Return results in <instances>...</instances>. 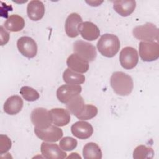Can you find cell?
I'll use <instances>...</instances> for the list:
<instances>
[{"mask_svg":"<svg viewBox=\"0 0 159 159\" xmlns=\"http://www.w3.org/2000/svg\"><path fill=\"white\" fill-rule=\"evenodd\" d=\"M110 83L114 91L120 96L130 94L134 88L131 76L122 71L113 73L110 79Z\"/></svg>","mask_w":159,"mask_h":159,"instance_id":"cell-1","label":"cell"},{"mask_svg":"<svg viewBox=\"0 0 159 159\" xmlns=\"http://www.w3.org/2000/svg\"><path fill=\"white\" fill-rule=\"evenodd\" d=\"M99 53L107 58H112L119 52L120 42L117 36L111 34L102 35L97 43Z\"/></svg>","mask_w":159,"mask_h":159,"instance_id":"cell-2","label":"cell"},{"mask_svg":"<svg viewBox=\"0 0 159 159\" xmlns=\"http://www.w3.org/2000/svg\"><path fill=\"white\" fill-rule=\"evenodd\" d=\"M132 34L134 37L143 42H154L158 40V29L150 22L135 27L132 30Z\"/></svg>","mask_w":159,"mask_h":159,"instance_id":"cell-3","label":"cell"},{"mask_svg":"<svg viewBox=\"0 0 159 159\" xmlns=\"http://www.w3.org/2000/svg\"><path fill=\"white\" fill-rule=\"evenodd\" d=\"M30 119L34 127L39 129H47L52 123V118L50 111L43 107L34 109L30 114Z\"/></svg>","mask_w":159,"mask_h":159,"instance_id":"cell-4","label":"cell"},{"mask_svg":"<svg viewBox=\"0 0 159 159\" xmlns=\"http://www.w3.org/2000/svg\"><path fill=\"white\" fill-rule=\"evenodd\" d=\"M73 52L88 62L94 61L97 56L95 47L83 40H77L73 43Z\"/></svg>","mask_w":159,"mask_h":159,"instance_id":"cell-5","label":"cell"},{"mask_svg":"<svg viewBox=\"0 0 159 159\" xmlns=\"http://www.w3.org/2000/svg\"><path fill=\"white\" fill-rule=\"evenodd\" d=\"M139 50V55L143 61H153L159 57V45L158 42H140Z\"/></svg>","mask_w":159,"mask_h":159,"instance_id":"cell-6","label":"cell"},{"mask_svg":"<svg viewBox=\"0 0 159 159\" xmlns=\"http://www.w3.org/2000/svg\"><path fill=\"white\" fill-rule=\"evenodd\" d=\"M119 61L121 66L126 70L134 68L139 61V55L135 48L125 47L119 54Z\"/></svg>","mask_w":159,"mask_h":159,"instance_id":"cell-7","label":"cell"},{"mask_svg":"<svg viewBox=\"0 0 159 159\" xmlns=\"http://www.w3.org/2000/svg\"><path fill=\"white\" fill-rule=\"evenodd\" d=\"M17 46L19 52L24 57L34 58L37 53V45L35 41L31 37L23 36L17 42Z\"/></svg>","mask_w":159,"mask_h":159,"instance_id":"cell-8","label":"cell"},{"mask_svg":"<svg viewBox=\"0 0 159 159\" xmlns=\"http://www.w3.org/2000/svg\"><path fill=\"white\" fill-rule=\"evenodd\" d=\"M35 135L41 140L48 142H56L63 137L62 130L53 125L45 129H39L34 127Z\"/></svg>","mask_w":159,"mask_h":159,"instance_id":"cell-9","label":"cell"},{"mask_svg":"<svg viewBox=\"0 0 159 159\" xmlns=\"http://www.w3.org/2000/svg\"><path fill=\"white\" fill-rule=\"evenodd\" d=\"M82 88L79 84H64L60 86L57 91L58 99L63 104H66L73 97L80 94Z\"/></svg>","mask_w":159,"mask_h":159,"instance_id":"cell-10","label":"cell"},{"mask_svg":"<svg viewBox=\"0 0 159 159\" xmlns=\"http://www.w3.org/2000/svg\"><path fill=\"white\" fill-rule=\"evenodd\" d=\"M40 151L42 155L47 159H63L66 157V153L55 143L43 142L41 144Z\"/></svg>","mask_w":159,"mask_h":159,"instance_id":"cell-11","label":"cell"},{"mask_svg":"<svg viewBox=\"0 0 159 159\" xmlns=\"http://www.w3.org/2000/svg\"><path fill=\"white\" fill-rule=\"evenodd\" d=\"M82 22V18L78 14L75 12L70 14L66 18L65 24L66 35L71 38L76 37L79 35V28Z\"/></svg>","mask_w":159,"mask_h":159,"instance_id":"cell-12","label":"cell"},{"mask_svg":"<svg viewBox=\"0 0 159 159\" xmlns=\"http://www.w3.org/2000/svg\"><path fill=\"white\" fill-rule=\"evenodd\" d=\"M72 134L81 140L89 138L93 133V126L85 121H78L74 123L71 127Z\"/></svg>","mask_w":159,"mask_h":159,"instance_id":"cell-13","label":"cell"},{"mask_svg":"<svg viewBox=\"0 0 159 159\" xmlns=\"http://www.w3.org/2000/svg\"><path fill=\"white\" fill-rule=\"evenodd\" d=\"M66 65L68 68L80 73H86L89 69L88 62L75 53L68 57Z\"/></svg>","mask_w":159,"mask_h":159,"instance_id":"cell-14","label":"cell"},{"mask_svg":"<svg viewBox=\"0 0 159 159\" xmlns=\"http://www.w3.org/2000/svg\"><path fill=\"white\" fill-rule=\"evenodd\" d=\"M81 37L87 40L93 41L97 39L100 35L98 27L94 23L89 21L82 22L79 28Z\"/></svg>","mask_w":159,"mask_h":159,"instance_id":"cell-15","label":"cell"},{"mask_svg":"<svg viewBox=\"0 0 159 159\" xmlns=\"http://www.w3.org/2000/svg\"><path fill=\"white\" fill-rule=\"evenodd\" d=\"M27 13L29 18L32 20H39L44 16L45 6L40 1H30L27 4Z\"/></svg>","mask_w":159,"mask_h":159,"instance_id":"cell-16","label":"cell"},{"mask_svg":"<svg viewBox=\"0 0 159 159\" xmlns=\"http://www.w3.org/2000/svg\"><path fill=\"white\" fill-rule=\"evenodd\" d=\"M52 123L58 127L66 125L70 121V112L63 108H53L50 111Z\"/></svg>","mask_w":159,"mask_h":159,"instance_id":"cell-17","label":"cell"},{"mask_svg":"<svg viewBox=\"0 0 159 159\" xmlns=\"http://www.w3.org/2000/svg\"><path fill=\"white\" fill-rule=\"evenodd\" d=\"M23 107V100L17 95L9 97L4 104V112L9 115H15L19 113Z\"/></svg>","mask_w":159,"mask_h":159,"instance_id":"cell-18","label":"cell"},{"mask_svg":"<svg viewBox=\"0 0 159 159\" xmlns=\"http://www.w3.org/2000/svg\"><path fill=\"white\" fill-rule=\"evenodd\" d=\"M112 2L114 9L123 17L130 15L136 7L135 1H114Z\"/></svg>","mask_w":159,"mask_h":159,"instance_id":"cell-19","label":"cell"},{"mask_svg":"<svg viewBox=\"0 0 159 159\" xmlns=\"http://www.w3.org/2000/svg\"><path fill=\"white\" fill-rule=\"evenodd\" d=\"M85 105L83 98L78 94L73 97L66 104V107L70 113L77 117L83 112Z\"/></svg>","mask_w":159,"mask_h":159,"instance_id":"cell-20","label":"cell"},{"mask_svg":"<svg viewBox=\"0 0 159 159\" xmlns=\"http://www.w3.org/2000/svg\"><path fill=\"white\" fill-rule=\"evenodd\" d=\"M4 27L10 32H19L25 26V20L17 14L11 15L4 22Z\"/></svg>","mask_w":159,"mask_h":159,"instance_id":"cell-21","label":"cell"},{"mask_svg":"<svg viewBox=\"0 0 159 159\" xmlns=\"http://www.w3.org/2000/svg\"><path fill=\"white\" fill-rule=\"evenodd\" d=\"M83 155L84 159H101L102 152L98 144L88 142L83 147Z\"/></svg>","mask_w":159,"mask_h":159,"instance_id":"cell-22","label":"cell"},{"mask_svg":"<svg viewBox=\"0 0 159 159\" xmlns=\"http://www.w3.org/2000/svg\"><path fill=\"white\" fill-rule=\"evenodd\" d=\"M63 81L71 84H80L85 81V77L83 75L75 72L70 68H66L63 73Z\"/></svg>","mask_w":159,"mask_h":159,"instance_id":"cell-23","label":"cell"},{"mask_svg":"<svg viewBox=\"0 0 159 159\" xmlns=\"http://www.w3.org/2000/svg\"><path fill=\"white\" fill-rule=\"evenodd\" d=\"M154 156L152 148L140 145L135 147L133 152V158L135 159H152Z\"/></svg>","mask_w":159,"mask_h":159,"instance_id":"cell-24","label":"cell"},{"mask_svg":"<svg viewBox=\"0 0 159 159\" xmlns=\"http://www.w3.org/2000/svg\"><path fill=\"white\" fill-rule=\"evenodd\" d=\"M20 94L25 100L30 102L35 101L40 97L39 93L35 89L27 86H23L20 88Z\"/></svg>","mask_w":159,"mask_h":159,"instance_id":"cell-25","label":"cell"},{"mask_svg":"<svg viewBox=\"0 0 159 159\" xmlns=\"http://www.w3.org/2000/svg\"><path fill=\"white\" fill-rule=\"evenodd\" d=\"M98 114V109L92 104H86L83 112L77 118L82 120H89L94 117Z\"/></svg>","mask_w":159,"mask_h":159,"instance_id":"cell-26","label":"cell"},{"mask_svg":"<svg viewBox=\"0 0 159 159\" xmlns=\"http://www.w3.org/2000/svg\"><path fill=\"white\" fill-rule=\"evenodd\" d=\"M77 145V140L71 137H65L62 138L59 143L60 148L65 151L73 150L76 147Z\"/></svg>","mask_w":159,"mask_h":159,"instance_id":"cell-27","label":"cell"},{"mask_svg":"<svg viewBox=\"0 0 159 159\" xmlns=\"http://www.w3.org/2000/svg\"><path fill=\"white\" fill-rule=\"evenodd\" d=\"M12 142L6 135H0V153L3 154L9 151L11 148Z\"/></svg>","mask_w":159,"mask_h":159,"instance_id":"cell-28","label":"cell"},{"mask_svg":"<svg viewBox=\"0 0 159 159\" xmlns=\"http://www.w3.org/2000/svg\"><path fill=\"white\" fill-rule=\"evenodd\" d=\"M1 30V45H4L6 44L9 40V33L5 30L2 26H1L0 27Z\"/></svg>","mask_w":159,"mask_h":159,"instance_id":"cell-29","label":"cell"},{"mask_svg":"<svg viewBox=\"0 0 159 159\" xmlns=\"http://www.w3.org/2000/svg\"><path fill=\"white\" fill-rule=\"evenodd\" d=\"M67 158H77L81 159V157L77 153H71V155H70Z\"/></svg>","mask_w":159,"mask_h":159,"instance_id":"cell-30","label":"cell"}]
</instances>
